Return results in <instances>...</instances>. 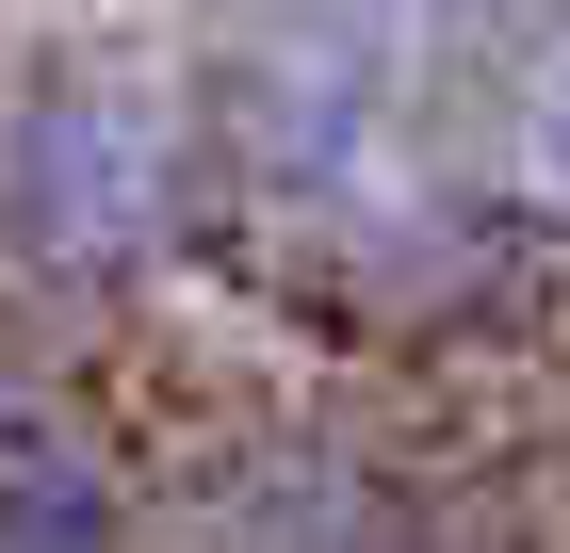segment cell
I'll return each instance as SVG.
<instances>
[{
    "mask_svg": "<svg viewBox=\"0 0 570 553\" xmlns=\"http://www.w3.org/2000/svg\"><path fill=\"white\" fill-rule=\"evenodd\" d=\"M538 179H554V213H570V66L538 82Z\"/></svg>",
    "mask_w": 570,
    "mask_h": 553,
    "instance_id": "obj_4",
    "label": "cell"
},
{
    "mask_svg": "<svg viewBox=\"0 0 570 553\" xmlns=\"http://www.w3.org/2000/svg\"><path fill=\"white\" fill-rule=\"evenodd\" d=\"M196 553H456L424 521L392 456H358V440H228L213 488H196Z\"/></svg>",
    "mask_w": 570,
    "mask_h": 553,
    "instance_id": "obj_2",
    "label": "cell"
},
{
    "mask_svg": "<svg viewBox=\"0 0 570 553\" xmlns=\"http://www.w3.org/2000/svg\"><path fill=\"white\" fill-rule=\"evenodd\" d=\"M0 553H131V472L49 391L0 407Z\"/></svg>",
    "mask_w": 570,
    "mask_h": 553,
    "instance_id": "obj_3",
    "label": "cell"
},
{
    "mask_svg": "<svg viewBox=\"0 0 570 553\" xmlns=\"http://www.w3.org/2000/svg\"><path fill=\"white\" fill-rule=\"evenodd\" d=\"M277 17H326V0H277Z\"/></svg>",
    "mask_w": 570,
    "mask_h": 553,
    "instance_id": "obj_5",
    "label": "cell"
},
{
    "mask_svg": "<svg viewBox=\"0 0 570 553\" xmlns=\"http://www.w3.org/2000/svg\"><path fill=\"white\" fill-rule=\"evenodd\" d=\"M213 196L228 179H213V130L179 82H147L115 49L0 82V277L17 294H131L196 245Z\"/></svg>",
    "mask_w": 570,
    "mask_h": 553,
    "instance_id": "obj_1",
    "label": "cell"
}]
</instances>
